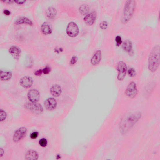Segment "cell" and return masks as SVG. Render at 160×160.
<instances>
[{
	"label": "cell",
	"instance_id": "6da1fadb",
	"mask_svg": "<svg viewBox=\"0 0 160 160\" xmlns=\"http://www.w3.org/2000/svg\"><path fill=\"white\" fill-rule=\"evenodd\" d=\"M141 112L134 111L126 114L120 121L119 128L120 132L123 135L127 133L141 119Z\"/></svg>",
	"mask_w": 160,
	"mask_h": 160
},
{
	"label": "cell",
	"instance_id": "7a4b0ae2",
	"mask_svg": "<svg viewBox=\"0 0 160 160\" xmlns=\"http://www.w3.org/2000/svg\"><path fill=\"white\" fill-rule=\"evenodd\" d=\"M148 68L151 73H154L158 70L160 63V47L159 45L152 49L148 59Z\"/></svg>",
	"mask_w": 160,
	"mask_h": 160
},
{
	"label": "cell",
	"instance_id": "3957f363",
	"mask_svg": "<svg viewBox=\"0 0 160 160\" xmlns=\"http://www.w3.org/2000/svg\"><path fill=\"white\" fill-rule=\"evenodd\" d=\"M136 6V1L134 0H129L126 2L124 7L121 20L122 23H125L128 22L133 17Z\"/></svg>",
	"mask_w": 160,
	"mask_h": 160
},
{
	"label": "cell",
	"instance_id": "277c9868",
	"mask_svg": "<svg viewBox=\"0 0 160 160\" xmlns=\"http://www.w3.org/2000/svg\"><path fill=\"white\" fill-rule=\"evenodd\" d=\"M127 97L133 99L137 97L138 94V90L137 83L134 81L130 82L127 86L125 91Z\"/></svg>",
	"mask_w": 160,
	"mask_h": 160
},
{
	"label": "cell",
	"instance_id": "5b68a950",
	"mask_svg": "<svg viewBox=\"0 0 160 160\" xmlns=\"http://www.w3.org/2000/svg\"><path fill=\"white\" fill-rule=\"evenodd\" d=\"M117 70L118 73L117 80L120 81H123L125 78L128 70L126 63L123 61L119 62L117 65Z\"/></svg>",
	"mask_w": 160,
	"mask_h": 160
},
{
	"label": "cell",
	"instance_id": "8992f818",
	"mask_svg": "<svg viewBox=\"0 0 160 160\" xmlns=\"http://www.w3.org/2000/svg\"><path fill=\"white\" fill-rule=\"evenodd\" d=\"M26 108L32 112L36 114H42L43 111L42 106L40 104L37 103H29L26 104Z\"/></svg>",
	"mask_w": 160,
	"mask_h": 160
},
{
	"label": "cell",
	"instance_id": "52a82bcc",
	"mask_svg": "<svg viewBox=\"0 0 160 160\" xmlns=\"http://www.w3.org/2000/svg\"><path fill=\"white\" fill-rule=\"evenodd\" d=\"M66 32L67 34L70 37L77 36L79 33V28L77 24L73 22L70 23L67 26Z\"/></svg>",
	"mask_w": 160,
	"mask_h": 160
},
{
	"label": "cell",
	"instance_id": "ba28073f",
	"mask_svg": "<svg viewBox=\"0 0 160 160\" xmlns=\"http://www.w3.org/2000/svg\"><path fill=\"white\" fill-rule=\"evenodd\" d=\"M27 130L26 128L22 127L16 130L14 134L13 137V141L17 143L25 137L26 135Z\"/></svg>",
	"mask_w": 160,
	"mask_h": 160
},
{
	"label": "cell",
	"instance_id": "9c48e42d",
	"mask_svg": "<svg viewBox=\"0 0 160 160\" xmlns=\"http://www.w3.org/2000/svg\"><path fill=\"white\" fill-rule=\"evenodd\" d=\"M27 97L30 102L37 103L38 102L40 99V94L37 90L32 89L28 92Z\"/></svg>",
	"mask_w": 160,
	"mask_h": 160
},
{
	"label": "cell",
	"instance_id": "30bf717a",
	"mask_svg": "<svg viewBox=\"0 0 160 160\" xmlns=\"http://www.w3.org/2000/svg\"><path fill=\"white\" fill-rule=\"evenodd\" d=\"M33 79L29 76L23 77L20 80V85L24 88L28 89L32 86Z\"/></svg>",
	"mask_w": 160,
	"mask_h": 160
},
{
	"label": "cell",
	"instance_id": "8fae6325",
	"mask_svg": "<svg viewBox=\"0 0 160 160\" xmlns=\"http://www.w3.org/2000/svg\"><path fill=\"white\" fill-rule=\"evenodd\" d=\"M44 104L47 110L51 111L56 108L57 106V103L54 98H50L46 100Z\"/></svg>",
	"mask_w": 160,
	"mask_h": 160
},
{
	"label": "cell",
	"instance_id": "7c38bea8",
	"mask_svg": "<svg viewBox=\"0 0 160 160\" xmlns=\"http://www.w3.org/2000/svg\"><path fill=\"white\" fill-rule=\"evenodd\" d=\"M102 57L101 51L100 50L96 51L92 57L91 62L93 66H97L99 64L101 61Z\"/></svg>",
	"mask_w": 160,
	"mask_h": 160
},
{
	"label": "cell",
	"instance_id": "4fadbf2b",
	"mask_svg": "<svg viewBox=\"0 0 160 160\" xmlns=\"http://www.w3.org/2000/svg\"><path fill=\"white\" fill-rule=\"evenodd\" d=\"M51 94L54 97H57L61 95L62 93V89L61 86L57 85L52 86L50 89Z\"/></svg>",
	"mask_w": 160,
	"mask_h": 160
},
{
	"label": "cell",
	"instance_id": "5bb4252c",
	"mask_svg": "<svg viewBox=\"0 0 160 160\" xmlns=\"http://www.w3.org/2000/svg\"><path fill=\"white\" fill-rule=\"evenodd\" d=\"M96 17V14L95 13H91L87 15L84 18L85 22L87 25L91 26L94 23Z\"/></svg>",
	"mask_w": 160,
	"mask_h": 160
},
{
	"label": "cell",
	"instance_id": "9a60e30c",
	"mask_svg": "<svg viewBox=\"0 0 160 160\" xmlns=\"http://www.w3.org/2000/svg\"><path fill=\"white\" fill-rule=\"evenodd\" d=\"M39 158V154L37 152L34 150H30L28 151L25 155L26 160H37Z\"/></svg>",
	"mask_w": 160,
	"mask_h": 160
},
{
	"label": "cell",
	"instance_id": "2e32d148",
	"mask_svg": "<svg viewBox=\"0 0 160 160\" xmlns=\"http://www.w3.org/2000/svg\"><path fill=\"white\" fill-rule=\"evenodd\" d=\"M122 47L123 50L128 53H130L132 51V43L129 40H126L124 41Z\"/></svg>",
	"mask_w": 160,
	"mask_h": 160
},
{
	"label": "cell",
	"instance_id": "e0dca14e",
	"mask_svg": "<svg viewBox=\"0 0 160 160\" xmlns=\"http://www.w3.org/2000/svg\"><path fill=\"white\" fill-rule=\"evenodd\" d=\"M10 53L16 59H18L21 54V51L19 48L16 46H12L9 50Z\"/></svg>",
	"mask_w": 160,
	"mask_h": 160
},
{
	"label": "cell",
	"instance_id": "ac0fdd59",
	"mask_svg": "<svg viewBox=\"0 0 160 160\" xmlns=\"http://www.w3.org/2000/svg\"><path fill=\"white\" fill-rule=\"evenodd\" d=\"M12 77V73L9 71H1L0 78L2 81H6L10 80Z\"/></svg>",
	"mask_w": 160,
	"mask_h": 160
},
{
	"label": "cell",
	"instance_id": "d6986e66",
	"mask_svg": "<svg viewBox=\"0 0 160 160\" xmlns=\"http://www.w3.org/2000/svg\"><path fill=\"white\" fill-rule=\"evenodd\" d=\"M42 32L45 34H51L52 32V28L50 24L47 22L44 23L41 27Z\"/></svg>",
	"mask_w": 160,
	"mask_h": 160
},
{
	"label": "cell",
	"instance_id": "ffe728a7",
	"mask_svg": "<svg viewBox=\"0 0 160 160\" xmlns=\"http://www.w3.org/2000/svg\"><path fill=\"white\" fill-rule=\"evenodd\" d=\"M16 24H21L22 23H26L30 26H32L33 23L30 20L26 17H22L18 19L15 22Z\"/></svg>",
	"mask_w": 160,
	"mask_h": 160
},
{
	"label": "cell",
	"instance_id": "44dd1931",
	"mask_svg": "<svg viewBox=\"0 0 160 160\" xmlns=\"http://www.w3.org/2000/svg\"><path fill=\"white\" fill-rule=\"evenodd\" d=\"M57 14V11L54 7L49 8L46 12V15L48 17L50 18H54Z\"/></svg>",
	"mask_w": 160,
	"mask_h": 160
},
{
	"label": "cell",
	"instance_id": "7402d4cb",
	"mask_svg": "<svg viewBox=\"0 0 160 160\" xmlns=\"http://www.w3.org/2000/svg\"><path fill=\"white\" fill-rule=\"evenodd\" d=\"M79 10L82 14H86L88 12L89 7L86 5H82L79 7Z\"/></svg>",
	"mask_w": 160,
	"mask_h": 160
},
{
	"label": "cell",
	"instance_id": "603a6c76",
	"mask_svg": "<svg viewBox=\"0 0 160 160\" xmlns=\"http://www.w3.org/2000/svg\"><path fill=\"white\" fill-rule=\"evenodd\" d=\"M127 73L129 77L131 78H134L137 75V72L132 68H131L127 70Z\"/></svg>",
	"mask_w": 160,
	"mask_h": 160
},
{
	"label": "cell",
	"instance_id": "cb8c5ba5",
	"mask_svg": "<svg viewBox=\"0 0 160 160\" xmlns=\"http://www.w3.org/2000/svg\"><path fill=\"white\" fill-rule=\"evenodd\" d=\"M0 115H1V121L3 122L4 121L7 117L6 112L3 110L1 109L0 110Z\"/></svg>",
	"mask_w": 160,
	"mask_h": 160
},
{
	"label": "cell",
	"instance_id": "d4e9b609",
	"mask_svg": "<svg viewBox=\"0 0 160 160\" xmlns=\"http://www.w3.org/2000/svg\"><path fill=\"white\" fill-rule=\"evenodd\" d=\"M39 144L41 146L45 147L47 144V140L45 138H42L39 140Z\"/></svg>",
	"mask_w": 160,
	"mask_h": 160
},
{
	"label": "cell",
	"instance_id": "484cf974",
	"mask_svg": "<svg viewBox=\"0 0 160 160\" xmlns=\"http://www.w3.org/2000/svg\"><path fill=\"white\" fill-rule=\"evenodd\" d=\"M115 41L117 46H119L121 45L122 43V40L121 37H120V36H117L115 38Z\"/></svg>",
	"mask_w": 160,
	"mask_h": 160
},
{
	"label": "cell",
	"instance_id": "4316f807",
	"mask_svg": "<svg viewBox=\"0 0 160 160\" xmlns=\"http://www.w3.org/2000/svg\"><path fill=\"white\" fill-rule=\"evenodd\" d=\"M108 26L107 22L106 21H103L101 22L100 25V27L102 29H106Z\"/></svg>",
	"mask_w": 160,
	"mask_h": 160
},
{
	"label": "cell",
	"instance_id": "83f0119b",
	"mask_svg": "<svg viewBox=\"0 0 160 160\" xmlns=\"http://www.w3.org/2000/svg\"><path fill=\"white\" fill-rule=\"evenodd\" d=\"M39 133L37 132H34L30 134V138L33 139L37 138L38 137Z\"/></svg>",
	"mask_w": 160,
	"mask_h": 160
},
{
	"label": "cell",
	"instance_id": "f1b7e54d",
	"mask_svg": "<svg viewBox=\"0 0 160 160\" xmlns=\"http://www.w3.org/2000/svg\"><path fill=\"white\" fill-rule=\"evenodd\" d=\"M50 71V69L48 67H46L43 70V72L44 74H47L49 73Z\"/></svg>",
	"mask_w": 160,
	"mask_h": 160
},
{
	"label": "cell",
	"instance_id": "f546056e",
	"mask_svg": "<svg viewBox=\"0 0 160 160\" xmlns=\"http://www.w3.org/2000/svg\"><path fill=\"white\" fill-rule=\"evenodd\" d=\"M77 57H74L72 58L71 60L70 63L72 65H74L77 62Z\"/></svg>",
	"mask_w": 160,
	"mask_h": 160
},
{
	"label": "cell",
	"instance_id": "4dcf8cb0",
	"mask_svg": "<svg viewBox=\"0 0 160 160\" xmlns=\"http://www.w3.org/2000/svg\"><path fill=\"white\" fill-rule=\"evenodd\" d=\"M43 73V70H39L36 71L35 72V74L37 76L41 75Z\"/></svg>",
	"mask_w": 160,
	"mask_h": 160
},
{
	"label": "cell",
	"instance_id": "1f68e13d",
	"mask_svg": "<svg viewBox=\"0 0 160 160\" xmlns=\"http://www.w3.org/2000/svg\"><path fill=\"white\" fill-rule=\"evenodd\" d=\"M14 1L19 4H21L24 3L26 1Z\"/></svg>",
	"mask_w": 160,
	"mask_h": 160
},
{
	"label": "cell",
	"instance_id": "d6a6232c",
	"mask_svg": "<svg viewBox=\"0 0 160 160\" xmlns=\"http://www.w3.org/2000/svg\"><path fill=\"white\" fill-rule=\"evenodd\" d=\"M3 13L7 15H10V13L9 11L8 10H5L3 11Z\"/></svg>",
	"mask_w": 160,
	"mask_h": 160
},
{
	"label": "cell",
	"instance_id": "836d02e7",
	"mask_svg": "<svg viewBox=\"0 0 160 160\" xmlns=\"http://www.w3.org/2000/svg\"><path fill=\"white\" fill-rule=\"evenodd\" d=\"M4 154V151L2 148H1V150H0V154H1V157H2L3 155Z\"/></svg>",
	"mask_w": 160,
	"mask_h": 160
},
{
	"label": "cell",
	"instance_id": "e575fe53",
	"mask_svg": "<svg viewBox=\"0 0 160 160\" xmlns=\"http://www.w3.org/2000/svg\"><path fill=\"white\" fill-rule=\"evenodd\" d=\"M3 2H5L6 3H12L13 2V1H3Z\"/></svg>",
	"mask_w": 160,
	"mask_h": 160
}]
</instances>
